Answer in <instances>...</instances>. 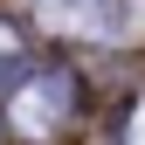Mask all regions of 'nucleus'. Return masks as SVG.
Here are the masks:
<instances>
[{"mask_svg":"<svg viewBox=\"0 0 145 145\" xmlns=\"http://www.w3.org/2000/svg\"><path fill=\"white\" fill-rule=\"evenodd\" d=\"M76 97H83V83L69 76V69L14 76V90L0 97V104H7V131L21 138V145H48V138H62V124L76 118Z\"/></svg>","mask_w":145,"mask_h":145,"instance_id":"f257e3e1","label":"nucleus"},{"mask_svg":"<svg viewBox=\"0 0 145 145\" xmlns=\"http://www.w3.org/2000/svg\"><path fill=\"white\" fill-rule=\"evenodd\" d=\"M21 69H28V35H21V21H7V14H0V97L14 90Z\"/></svg>","mask_w":145,"mask_h":145,"instance_id":"f03ea898","label":"nucleus"},{"mask_svg":"<svg viewBox=\"0 0 145 145\" xmlns=\"http://www.w3.org/2000/svg\"><path fill=\"white\" fill-rule=\"evenodd\" d=\"M124 145H145V97L124 111Z\"/></svg>","mask_w":145,"mask_h":145,"instance_id":"7ed1b4c3","label":"nucleus"}]
</instances>
